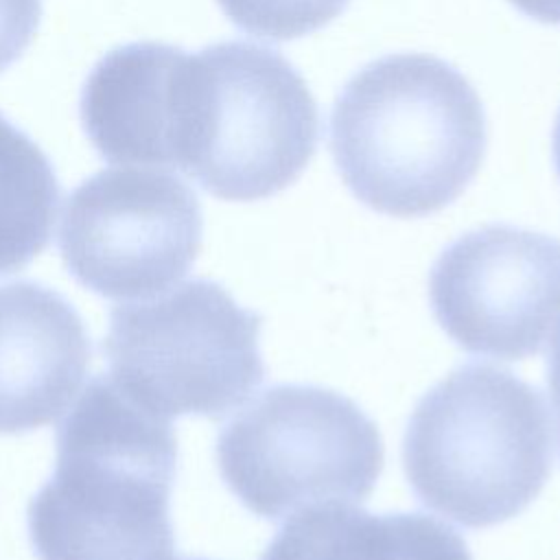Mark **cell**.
Instances as JSON below:
<instances>
[{
	"label": "cell",
	"instance_id": "14",
	"mask_svg": "<svg viewBox=\"0 0 560 560\" xmlns=\"http://www.w3.org/2000/svg\"><path fill=\"white\" fill-rule=\"evenodd\" d=\"M547 385H549V396L556 409V420H558V433H560V324L551 341V350L547 357Z\"/></svg>",
	"mask_w": 560,
	"mask_h": 560
},
{
	"label": "cell",
	"instance_id": "2",
	"mask_svg": "<svg viewBox=\"0 0 560 560\" xmlns=\"http://www.w3.org/2000/svg\"><path fill=\"white\" fill-rule=\"evenodd\" d=\"M55 446V470L26 510L39 560H177L168 418L98 374L59 424Z\"/></svg>",
	"mask_w": 560,
	"mask_h": 560
},
{
	"label": "cell",
	"instance_id": "13",
	"mask_svg": "<svg viewBox=\"0 0 560 560\" xmlns=\"http://www.w3.org/2000/svg\"><path fill=\"white\" fill-rule=\"evenodd\" d=\"M42 20V0H0V72L31 44Z\"/></svg>",
	"mask_w": 560,
	"mask_h": 560
},
{
	"label": "cell",
	"instance_id": "4",
	"mask_svg": "<svg viewBox=\"0 0 560 560\" xmlns=\"http://www.w3.org/2000/svg\"><path fill=\"white\" fill-rule=\"evenodd\" d=\"M553 435L536 387L510 370L468 363L411 411L402 468L416 497L464 527L521 514L545 488Z\"/></svg>",
	"mask_w": 560,
	"mask_h": 560
},
{
	"label": "cell",
	"instance_id": "10",
	"mask_svg": "<svg viewBox=\"0 0 560 560\" xmlns=\"http://www.w3.org/2000/svg\"><path fill=\"white\" fill-rule=\"evenodd\" d=\"M260 560H472L446 523L418 514H372L346 501L298 510Z\"/></svg>",
	"mask_w": 560,
	"mask_h": 560
},
{
	"label": "cell",
	"instance_id": "12",
	"mask_svg": "<svg viewBox=\"0 0 560 560\" xmlns=\"http://www.w3.org/2000/svg\"><path fill=\"white\" fill-rule=\"evenodd\" d=\"M225 18L247 35L289 42L311 35L346 11L350 0H217Z\"/></svg>",
	"mask_w": 560,
	"mask_h": 560
},
{
	"label": "cell",
	"instance_id": "16",
	"mask_svg": "<svg viewBox=\"0 0 560 560\" xmlns=\"http://www.w3.org/2000/svg\"><path fill=\"white\" fill-rule=\"evenodd\" d=\"M553 162H556V171L560 177V112H558L556 127H553Z\"/></svg>",
	"mask_w": 560,
	"mask_h": 560
},
{
	"label": "cell",
	"instance_id": "15",
	"mask_svg": "<svg viewBox=\"0 0 560 560\" xmlns=\"http://www.w3.org/2000/svg\"><path fill=\"white\" fill-rule=\"evenodd\" d=\"M523 15L545 24H560V0H510Z\"/></svg>",
	"mask_w": 560,
	"mask_h": 560
},
{
	"label": "cell",
	"instance_id": "7",
	"mask_svg": "<svg viewBox=\"0 0 560 560\" xmlns=\"http://www.w3.org/2000/svg\"><path fill=\"white\" fill-rule=\"evenodd\" d=\"M203 217L195 190L164 168H105L68 197L59 252L70 276L109 300H144L192 267Z\"/></svg>",
	"mask_w": 560,
	"mask_h": 560
},
{
	"label": "cell",
	"instance_id": "8",
	"mask_svg": "<svg viewBox=\"0 0 560 560\" xmlns=\"http://www.w3.org/2000/svg\"><path fill=\"white\" fill-rule=\"evenodd\" d=\"M429 300L462 350L536 354L560 324V241L505 223L466 232L433 262Z\"/></svg>",
	"mask_w": 560,
	"mask_h": 560
},
{
	"label": "cell",
	"instance_id": "1",
	"mask_svg": "<svg viewBox=\"0 0 560 560\" xmlns=\"http://www.w3.org/2000/svg\"><path fill=\"white\" fill-rule=\"evenodd\" d=\"M319 142L317 103L278 50L219 42L168 46L160 81L155 162L225 201L291 186Z\"/></svg>",
	"mask_w": 560,
	"mask_h": 560
},
{
	"label": "cell",
	"instance_id": "17",
	"mask_svg": "<svg viewBox=\"0 0 560 560\" xmlns=\"http://www.w3.org/2000/svg\"><path fill=\"white\" fill-rule=\"evenodd\" d=\"M184 560H208V558H184Z\"/></svg>",
	"mask_w": 560,
	"mask_h": 560
},
{
	"label": "cell",
	"instance_id": "9",
	"mask_svg": "<svg viewBox=\"0 0 560 560\" xmlns=\"http://www.w3.org/2000/svg\"><path fill=\"white\" fill-rule=\"evenodd\" d=\"M90 359L83 319L63 295L28 280L0 284V435L55 422Z\"/></svg>",
	"mask_w": 560,
	"mask_h": 560
},
{
	"label": "cell",
	"instance_id": "3",
	"mask_svg": "<svg viewBox=\"0 0 560 560\" xmlns=\"http://www.w3.org/2000/svg\"><path fill=\"white\" fill-rule=\"evenodd\" d=\"M486 112L444 59L396 52L365 63L330 112V153L368 208L411 219L453 203L486 155Z\"/></svg>",
	"mask_w": 560,
	"mask_h": 560
},
{
	"label": "cell",
	"instance_id": "5",
	"mask_svg": "<svg viewBox=\"0 0 560 560\" xmlns=\"http://www.w3.org/2000/svg\"><path fill=\"white\" fill-rule=\"evenodd\" d=\"M260 324L219 282L195 278L114 306L103 352L109 376L147 409L217 420L265 378Z\"/></svg>",
	"mask_w": 560,
	"mask_h": 560
},
{
	"label": "cell",
	"instance_id": "6",
	"mask_svg": "<svg viewBox=\"0 0 560 560\" xmlns=\"http://www.w3.org/2000/svg\"><path fill=\"white\" fill-rule=\"evenodd\" d=\"M376 424L348 396L282 383L265 389L217 438L230 492L260 518L328 501H363L383 470Z\"/></svg>",
	"mask_w": 560,
	"mask_h": 560
},
{
	"label": "cell",
	"instance_id": "11",
	"mask_svg": "<svg viewBox=\"0 0 560 560\" xmlns=\"http://www.w3.org/2000/svg\"><path fill=\"white\" fill-rule=\"evenodd\" d=\"M59 197L46 153L0 114V273L24 269L46 249Z\"/></svg>",
	"mask_w": 560,
	"mask_h": 560
}]
</instances>
